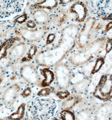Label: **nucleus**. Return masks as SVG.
<instances>
[{
  "label": "nucleus",
  "mask_w": 112,
  "mask_h": 120,
  "mask_svg": "<svg viewBox=\"0 0 112 120\" xmlns=\"http://www.w3.org/2000/svg\"><path fill=\"white\" fill-rule=\"evenodd\" d=\"M91 81V79L88 78L76 83L73 87L74 91L77 94L84 93L87 90Z\"/></svg>",
  "instance_id": "423d86ee"
},
{
  "label": "nucleus",
  "mask_w": 112,
  "mask_h": 120,
  "mask_svg": "<svg viewBox=\"0 0 112 120\" xmlns=\"http://www.w3.org/2000/svg\"><path fill=\"white\" fill-rule=\"evenodd\" d=\"M0 120H6L5 119H2V118H0Z\"/></svg>",
  "instance_id": "a211bd4d"
},
{
  "label": "nucleus",
  "mask_w": 112,
  "mask_h": 120,
  "mask_svg": "<svg viewBox=\"0 0 112 120\" xmlns=\"http://www.w3.org/2000/svg\"><path fill=\"white\" fill-rule=\"evenodd\" d=\"M2 81H3V79L1 78H0V84L1 83H2Z\"/></svg>",
  "instance_id": "f3484780"
},
{
  "label": "nucleus",
  "mask_w": 112,
  "mask_h": 120,
  "mask_svg": "<svg viewBox=\"0 0 112 120\" xmlns=\"http://www.w3.org/2000/svg\"><path fill=\"white\" fill-rule=\"evenodd\" d=\"M112 75L102 76L96 86L93 95L98 99L107 102L112 99Z\"/></svg>",
  "instance_id": "f257e3e1"
},
{
  "label": "nucleus",
  "mask_w": 112,
  "mask_h": 120,
  "mask_svg": "<svg viewBox=\"0 0 112 120\" xmlns=\"http://www.w3.org/2000/svg\"><path fill=\"white\" fill-rule=\"evenodd\" d=\"M60 117L62 120H76L75 114L71 110H62Z\"/></svg>",
  "instance_id": "9d476101"
},
{
  "label": "nucleus",
  "mask_w": 112,
  "mask_h": 120,
  "mask_svg": "<svg viewBox=\"0 0 112 120\" xmlns=\"http://www.w3.org/2000/svg\"><path fill=\"white\" fill-rule=\"evenodd\" d=\"M26 104L24 103L19 106L17 110L8 117V119L9 120H21L24 116L26 110Z\"/></svg>",
  "instance_id": "0eeeda50"
},
{
  "label": "nucleus",
  "mask_w": 112,
  "mask_h": 120,
  "mask_svg": "<svg viewBox=\"0 0 112 120\" xmlns=\"http://www.w3.org/2000/svg\"><path fill=\"white\" fill-rule=\"evenodd\" d=\"M31 94V90L30 88L29 87H28L22 92L21 95L22 97H29Z\"/></svg>",
  "instance_id": "4468645a"
},
{
  "label": "nucleus",
  "mask_w": 112,
  "mask_h": 120,
  "mask_svg": "<svg viewBox=\"0 0 112 120\" xmlns=\"http://www.w3.org/2000/svg\"><path fill=\"white\" fill-rule=\"evenodd\" d=\"M94 110L91 107H87L79 110L75 114L76 120H92Z\"/></svg>",
  "instance_id": "39448f33"
},
{
  "label": "nucleus",
  "mask_w": 112,
  "mask_h": 120,
  "mask_svg": "<svg viewBox=\"0 0 112 120\" xmlns=\"http://www.w3.org/2000/svg\"><path fill=\"white\" fill-rule=\"evenodd\" d=\"M82 99L81 96L79 95L69 96L66 99L63 101L60 106L61 108L63 110H71L75 106L80 102Z\"/></svg>",
  "instance_id": "20e7f679"
},
{
  "label": "nucleus",
  "mask_w": 112,
  "mask_h": 120,
  "mask_svg": "<svg viewBox=\"0 0 112 120\" xmlns=\"http://www.w3.org/2000/svg\"><path fill=\"white\" fill-rule=\"evenodd\" d=\"M26 19H27L26 15H24L17 18L16 19V21L19 23H23V22H25Z\"/></svg>",
  "instance_id": "2eb2a0df"
},
{
  "label": "nucleus",
  "mask_w": 112,
  "mask_h": 120,
  "mask_svg": "<svg viewBox=\"0 0 112 120\" xmlns=\"http://www.w3.org/2000/svg\"><path fill=\"white\" fill-rule=\"evenodd\" d=\"M56 95L61 99H66L69 96L70 93L68 91H60L58 92Z\"/></svg>",
  "instance_id": "9b49d317"
},
{
  "label": "nucleus",
  "mask_w": 112,
  "mask_h": 120,
  "mask_svg": "<svg viewBox=\"0 0 112 120\" xmlns=\"http://www.w3.org/2000/svg\"><path fill=\"white\" fill-rule=\"evenodd\" d=\"M51 92V89L48 88H46L45 89H42L38 94V95L45 96L50 94Z\"/></svg>",
  "instance_id": "f8f14e48"
},
{
  "label": "nucleus",
  "mask_w": 112,
  "mask_h": 120,
  "mask_svg": "<svg viewBox=\"0 0 112 120\" xmlns=\"http://www.w3.org/2000/svg\"><path fill=\"white\" fill-rule=\"evenodd\" d=\"M102 60H100V59H98V62H97L96 64V66L94 68V69L93 71H92V72H91V73L94 74L95 72H97L99 70V69L101 67L102 64V63H103Z\"/></svg>",
  "instance_id": "ddd939ff"
},
{
  "label": "nucleus",
  "mask_w": 112,
  "mask_h": 120,
  "mask_svg": "<svg viewBox=\"0 0 112 120\" xmlns=\"http://www.w3.org/2000/svg\"><path fill=\"white\" fill-rule=\"evenodd\" d=\"M42 75L45 79L41 83L42 87H45L49 86L54 80V74L48 69H44L42 71Z\"/></svg>",
  "instance_id": "6e6552de"
},
{
  "label": "nucleus",
  "mask_w": 112,
  "mask_h": 120,
  "mask_svg": "<svg viewBox=\"0 0 112 120\" xmlns=\"http://www.w3.org/2000/svg\"><path fill=\"white\" fill-rule=\"evenodd\" d=\"M59 120V119H53V120Z\"/></svg>",
  "instance_id": "6ab92c4d"
},
{
  "label": "nucleus",
  "mask_w": 112,
  "mask_h": 120,
  "mask_svg": "<svg viewBox=\"0 0 112 120\" xmlns=\"http://www.w3.org/2000/svg\"><path fill=\"white\" fill-rule=\"evenodd\" d=\"M112 104L105 102L100 105L94 110V120H111L112 117Z\"/></svg>",
  "instance_id": "7ed1b4c3"
},
{
  "label": "nucleus",
  "mask_w": 112,
  "mask_h": 120,
  "mask_svg": "<svg viewBox=\"0 0 112 120\" xmlns=\"http://www.w3.org/2000/svg\"><path fill=\"white\" fill-rule=\"evenodd\" d=\"M15 39L16 38L8 39L4 42L2 46L0 47V60L6 56L7 54L6 51L12 46L16 40Z\"/></svg>",
  "instance_id": "1a4fd4ad"
},
{
  "label": "nucleus",
  "mask_w": 112,
  "mask_h": 120,
  "mask_svg": "<svg viewBox=\"0 0 112 120\" xmlns=\"http://www.w3.org/2000/svg\"><path fill=\"white\" fill-rule=\"evenodd\" d=\"M20 91V88L17 83L11 85L5 90L2 95V103L8 108L14 105Z\"/></svg>",
  "instance_id": "f03ea898"
},
{
  "label": "nucleus",
  "mask_w": 112,
  "mask_h": 120,
  "mask_svg": "<svg viewBox=\"0 0 112 120\" xmlns=\"http://www.w3.org/2000/svg\"><path fill=\"white\" fill-rule=\"evenodd\" d=\"M27 26L31 27V28H33L34 27H35V25L33 22L32 21H29L27 22Z\"/></svg>",
  "instance_id": "dca6fc26"
}]
</instances>
